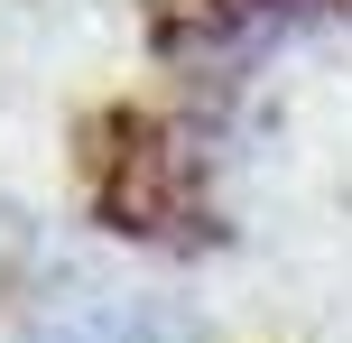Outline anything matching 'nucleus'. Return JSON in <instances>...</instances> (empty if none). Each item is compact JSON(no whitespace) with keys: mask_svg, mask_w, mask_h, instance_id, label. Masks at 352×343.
Instances as JSON below:
<instances>
[{"mask_svg":"<svg viewBox=\"0 0 352 343\" xmlns=\"http://www.w3.org/2000/svg\"><path fill=\"white\" fill-rule=\"evenodd\" d=\"M93 214L130 241H213V204H204V148L195 130L176 121H148V111H102L93 121Z\"/></svg>","mask_w":352,"mask_h":343,"instance_id":"1","label":"nucleus"},{"mask_svg":"<svg viewBox=\"0 0 352 343\" xmlns=\"http://www.w3.org/2000/svg\"><path fill=\"white\" fill-rule=\"evenodd\" d=\"M324 10H334V0H158L148 37H158V56L186 65V74H241V65H260L269 47H287L297 28H316Z\"/></svg>","mask_w":352,"mask_h":343,"instance_id":"2","label":"nucleus"},{"mask_svg":"<svg viewBox=\"0 0 352 343\" xmlns=\"http://www.w3.org/2000/svg\"><path fill=\"white\" fill-rule=\"evenodd\" d=\"M0 343H204L176 297H130V288H84V297H56V307L0 325Z\"/></svg>","mask_w":352,"mask_h":343,"instance_id":"3","label":"nucleus"}]
</instances>
